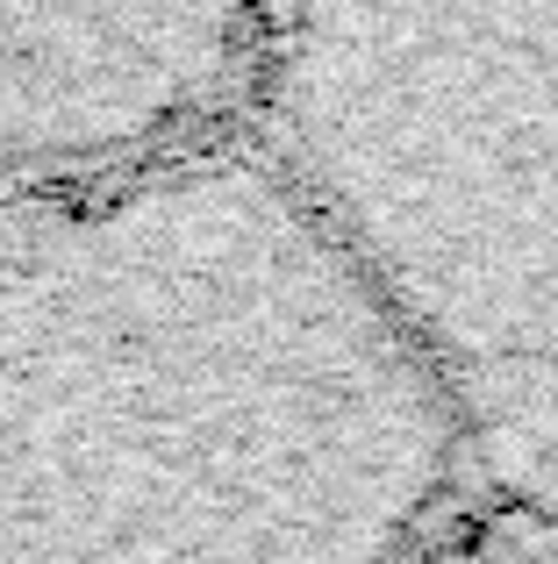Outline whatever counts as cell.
<instances>
[{
    "instance_id": "obj_1",
    "label": "cell",
    "mask_w": 558,
    "mask_h": 564,
    "mask_svg": "<svg viewBox=\"0 0 558 564\" xmlns=\"http://www.w3.org/2000/svg\"><path fill=\"white\" fill-rule=\"evenodd\" d=\"M473 500L437 372L251 129L0 200V564H430Z\"/></svg>"
},
{
    "instance_id": "obj_2",
    "label": "cell",
    "mask_w": 558,
    "mask_h": 564,
    "mask_svg": "<svg viewBox=\"0 0 558 564\" xmlns=\"http://www.w3.org/2000/svg\"><path fill=\"white\" fill-rule=\"evenodd\" d=\"M244 115L437 372L480 494L558 514V0H258Z\"/></svg>"
},
{
    "instance_id": "obj_3",
    "label": "cell",
    "mask_w": 558,
    "mask_h": 564,
    "mask_svg": "<svg viewBox=\"0 0 558 564\" xmlns=\"http://www.w3.org/2000/svg\"><path fill=\"white\" fill-rule=\"evenodd\" d=\"M258 0H0V180L57 186L237 129Z\"/></svg>"
}]
</instances>
